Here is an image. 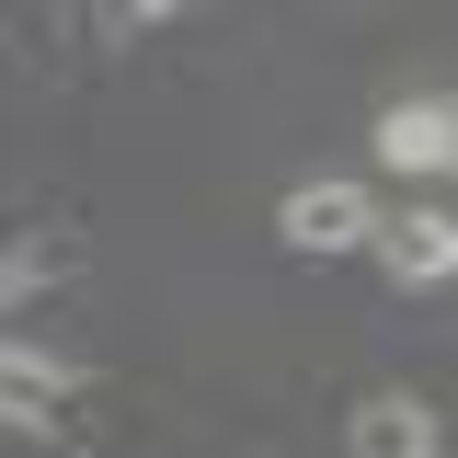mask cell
Listing matches in <instances>:
<instances>
[{"label":"cell","mask_w":458,"mask_h":458,"mask_svg":"<svg viewBox=\"0 0 458 458\" xmlns=\"http://www.w3.org/2000/svg\"><path fill=\"white\" fill-rule=\"evenodd\" d=\"M344 458H436V412H424L412 390L355 401V424H344Z\"/></svg>","instance_id":"cell-3"},{"label":"cell","mask_w":458,"mask_h":458,"mask_svg":"<svg viewBox=\"0 0 458 458\" xmlns=\"http://www.w3.org/2000/svg\"><path fill=\"white\" fill-rule=\"evenodd\" d=\"M378 264H390V286H447L458 276V218H436V207L390 218L378 229Z\"/></svg>","instance_id":"cell-4"},{"label":"cell","mask_w":458,"mask_h":458,"mask_svg":"<svg viewBox=\"0 0 458 458\" xmlns=\"http://www.w3.org/2000/svg\"><path fill=\"white\" fill-rule=\"evenodd\" d=\"M69 390V367H47V355H35V344L12 333V424H47V401Z\"/></svg>","instance_id":"cell-6"},{"label":"cell","mask_w":458,"mask_h":458,"mask_svg":"<svg viewBox=\"0 0 458 458\" xmlns=\"http://www.w3.org/2000/svg\"><path fill=\"white\" fill-rule=\"evenodd\" d=\"M69 264H81V241H69V229H35V241H12V310H35V286H47V276H69Z\"/></svg>","instance_id":"cell-5"},{"label":"cell","mask_w":458,"mask_h":458,"mask_svg":"<svg viewBox=\"0 0 458 458\" xmlns=\"http://www.w3.org/2000/svg\"><path fill=\"white\" fill-rule=\"evenodd\" d=\"M378 161H390V172H458V104H447V92L390 104V114H378Z\"/></svg>","instance_id":"cell-2"},{"label":"cell","mask_w":458,"mask_h":458,"mask_svg":"<svg viewBox=\"0 0 458 458\" xmlns=\"http://www.w3.org/2000/svg\"><path fill=\"white\" fill-rule=\"evenodd\" d=\"M276 229H286V252H378L390 218H378L355 183H298V195L276 207Z\"/></svg>","instance_id":"cell-1"}]
</instances>
